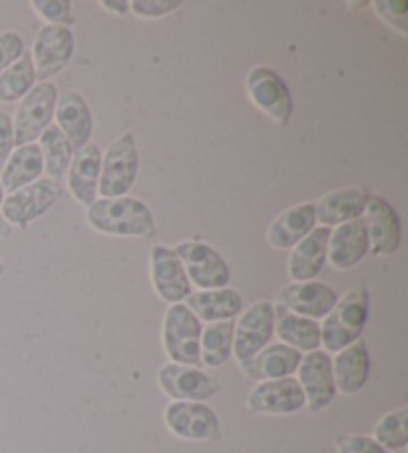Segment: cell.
<instances>
[{"mask_svg":"<svg viewBox=\"0 0 408 453\" xmlns=\"http://www.w3.org/2000/svg\"><path fill=\"white\" fill-rule=\"evenodd\" d=\"M140 170L138 144L132 132L117 136L106 154H102L98 192L102 198H122L136 184Z\"/></svg>","mask_w":408,"mask_h":453,"instance_id":"277c9868","label":"cell"},{"mask_svg":"<svg viewBox=\"0 0 408 453\" xmlns=\"http://www.w3.org/2000/svg\"><path fill=\"white\" fill-rule=\"evenodd\" d=\"M315 206L299 204L295 208L285 210L283 214L277 216L267 232V240L276 250L295 248L299 242L315 230Z\"/></svg>","mask_w":408,"mask_h":453,"instance_id":"d4e9b609","label":"cell"},{"mask_svg":"<svg viewBox=\"0 0 408 453\" xmlns=\"http://www.w3.org/2000/svg\"><path fill=\"white\" fill-rule=\"evenodd\" d=\"M158 384L162 392L174 402H203L211 400L219 392V384L203 372L192 365L166 364L158 372Z\"/></svg>","mask_w":408,"mask_h":453,"instance_id":"4fadbf2b","label":"cell"},{"mask_svg":"<svg viewBox=\"0 0 408 453\" xmlns=\"http://www.w3.org/2000/svg\"><path fill=\"white\" fill-rule=\"evenodd\" d=\"M74 54V33L66 27L46 25L34 38V46L30 57H33L34 73L41 82L57 76L68 66Z\"/></svg>","mask_w":408,"mask_h":453,"instance_id":"7c38bea8","label":"cell"},{"mask_svg":"<svg viewBox=\"0 0 408 453\" xmlns=\"http://www.w3.org/2000/svg\"><path fill=\"white\" fill-rule=\"evenodd\" d=\"M57 120L62 134L68 138L74 150H80L86 144H90L94 132V119L90 106L82 95L78 92H66L57 103Z\"/></svg>","mask_w":408,"mask_h":453,"instance_id":"603a6c76","label":"cell"},{"mask_svg":"<svg viewBox=\"0 0 408 453\" xmlns=\"http://www.w3.org/2000/svg\"><path fill=\"white\" fill-rule=\"evenodd\" d=\"M14 148V128L12 120L6 112H0V172L4 170Z\"/></svg>","mask_w":408,"mask_h":453,"instance_id":"74e56055","label":"cell"},{"mask_svg":"<svg viewBox=\"0 0 408 453\" xmlns=\"http://www.w3.org/2000/svg\"><path fill=\"white\" fill-rule=\"evenodd\" d=\"M374 441L390 451H403L408 445V410L400 408L382 416L374 426Z\"/></svg>","mask_w":408,"mask_h":453,"instance_id":"1f68e13d","label":"cell"},{"mask_svg":"<svg viewBox=\"0 0 408 453\" xmlns=\"http://www.w3.org/2000/svg\"><path fill=\"white\" fill-rule=\"evenodd\" d=\"M44 170V158L42 150L38 144H26L17 148L11 154L9 162L3 170V178H0V184H3L4 192H17L25 188L28 184H34L38 178L42 176Z\"/></svg>","mask_w":408,"mask_h":453,"instance_id":"83f0119b","label":"cell"},{"mask_svg":"<svg viewBox=\"0 0 408 453\" xmlns=\"http://www.w3.org/2000/svg\"><path fill=\"white\" fill-rule=\"evenodd\" d=\"M201 322L185 303H171L163 318L162 342L171 364L201 368Z\"/></svg>","mask_w":408,"mask_h":453,"instance_id":"3957f363","label":"cell"},{"mask_svg":"<svg viewBox=\"0 0 408 453\" xmlns=\"http://www.w3.org/2000/svg\"><path fill=\"white\" fill-rule=\"evenodd\" d=\"M86 218L94 230L108 236L150 238L155 232L152 210L130 196L100 198L86 210Z\"/></svg>","mask_w":408,"mask_h":453,"instance_id":"6da1fadb","label":"cell"},{"mask_svg":"<svg viewBox=\"0 0 408 453\" xmlns=\"http://www.w3.org/2000/svg\"><path fill=\"white\" fill-rule=\"evenodd\" d=\"M58 103V88L52 82L36 84L28 95L22 98L12 120L14 146L34 144L42 132L50 127Z\"/></svg>","mask_w":408,"mask_h":453,"instance_id":"5b68a950","label":"cell"},{"mask_svg":"<svg viewBox=\"0 0 408 453\" xmlns=\"http://www.w3.org/2000/svg\"><path fill=\"white\" fill-rule=\"evenodd\" d=\"M368 319V290L355 288L344 294L321 324V346L327 354H339L360 340Z\"/></svg>","mask_w":408,"mask_h":453,"instance_id":"7a4b0ae2","label":"cell"},{"mask_svg":"<svg viewBox=\"0 0 408 453\" xmlns=\"http://www.w3.org/2000/svg\"><path fill=\"white\" fill-rule=\"evenodd\" d=\"M100 4L104 6L106 11L114 12V14H125V12H130V3H125V0H102Z\"/></svg>","mask_w":408,"mask_h":453,"instance_id":"f35d334b","label":"cell"},{"mask_svg":"<svg viewBox=\"0 0 408 453\" xmlns=\"http://www.w3.org/2000/svg\"><path fill=\"white\" fill-rule=\"evenodd\" d=\"M174 252L182 260L190 284H195L200 290H219L230 284V265L209 244L182 242L174 248Z\"/></svg>","mask_w":408,"mask_h":453,"instance_id":"ba28073f","label":"cell"},{"mask_svg":"<svg viewBox=\"0 0 408 453\" xmlns=\"http://www.w3.org/2000/svg\"><path fill=\"white\" fill-rule=\"evenodd\" d=\"M152 282L160 298L168 303H184L192 294L184 264L176 256L174 248L155 246L152 252Z\"/></svg>","mask_w":408,"mask_h":453,"instance_id":"e0dca14e","label":"cell"},{"mask_svg":"<svg viewBox=\"0 0 408 453\" xmlns=\"http://www.w3.org/2000/svg\"><path fill=\"white\" fill-rule=\"evenodd\" d=\"M4 202V190H3V184H0V206H3Z\"/></svg>","mask_w":408,"mask_h":453,"instance_id":"60d3db41","label":"cell"},{"mask_svg":"<svg viewBox=\"0 0 408 453\" xmlns=\"http://www.w3.org/2000/svg\"><path fill=\"white\" fill-rule=\"evenodd\" d=\"M279 306L291 311V314L309 318V319H323L329 311L339 302L331 286L321 282H295L285 286L277 296Z\"/></svg>","mask_w":408,"mask_h":453,"instance_id":"9a60e30c","label":"cell"},{"mask_svg":"<svg viewBox=\"0 0 408 453\" xmlns=\"http://www.w3.org/2000/svg\"><path fill=\"white\" fill-rule=\"evenodd\" d=\"M336 453H389L371 435H341L336 437Z\"/></svg>","mask_w":408,"mask_h":453,"instance_id":"e575fe53","label":"cell"},{"mask_svg":"<svg viewBox=\"0 0 408 453\" xmlns=\"http://www.w3.org/2000/svg\"><path fill=\"white\" fill-rule=\"evenodd\" d=\"M62 196V186L54 180H36L25 188L9 194L3 202V216L11 226L26 228L57 204Z\"/></svg>","mask_w":408,"mask_h":453,"instance_id":"30bf717a","label":"cell"},{"mask_svg":"<svg viewBox=\"0 0 408 453\" xmlns=\"http://www.w3.org/2000/svg\"><path fill=\"white\" fill-rule=\"evenodd\" d=\"M305 408V394L297 378L267 380L251 389L247 410L267 416H291Z\"/></svg>","mask_w":408,"mask_h":453,"instance_id":"5bb4252c","label":"cell"},{"mask_svg":"<svg viewBox=\"0 0 408 453\" xmlns=\"http://www.w3.org/2000/svg\"><path fill=\"white\" fill-rule=\"evenodd\" d=\"M0 270H3V264H0Z\"/></svg>","mask_w":408,"mask_h":453,"instance_id":"b9f144b4","label":"cell"},{"mask_svg":"<svg viewBox=\"0 0 408 453\" xmlns=\"http://www.w3.org/2000/svg\"><path fill=\"white\" fill-rule=\"evenodd\" d=\"M247 95L259 111L277 127H285L293 116V96L287 82L276 70L257 66L247 76Z\"/></svg>","mask_w":408,"mask_h":453,"instance_id":"52a82bcc","label":"cell"},{"mask_svg":"<svg viewBox=\"0 0 408 453\" xmlns=\"http://www.w3.org/2000/svg\"><path fill=\"white\" fill-rule=\"evenodd\" d=\"M36 73L30 52L22 54V58L14 62L11 68L0 73V103H17L25 98L34 88Z\"/></svg>","mask_w":408,"mask_h":453,"instance_id":"4dcf8cb0","label":"cell"},{"mask_svg":"<svg viewBox=\"0 0 408 453\" xmlns=\"http://www.w3.org/2000/svg\"><path fill=\"white\" fill-rule=\"evenodd\" d=\"M41 150L44 158V170L49 174V180L62 182L66 180L70 162H72L74 148L68 142V138L62 134L58 127L50 124L41 134Z\"/></svg>","mask_w":408,"mask_h":453,"instance_id":"f546056e","label":"cell"},{"mask_svg":"<svg viewBox=\"0 0 408 453\" xmlns=\"http://www.w3.org/2000/svg\"><path fill=\"white\" fill-rule=\"evenodd\" d=\"M233 334L235 319L208 324L203 327L200 342L201 365H206L209 370H217L230 362L233 356Z\"/></svg>","mask_w":408,"mask_h":453,"instance_id":"f1b7e54d","label":"cell"},{"mask_svg":"<svg viewBox=\"0 0 408 453\" xmlns=\"http://www.w3.org/2000/svg\"><path fill=\"white\" fill-rule=\"evenodd\" d=\"M33 9L41 14L49 25L54 27H74L72 3L68 0H33Z\"/></svg>","mask_w":408,"mask_h":453,"instance_id":"d6a6232c","label":"cell"},{"mask_svg":"<svg viewBox=\"0 0 408 453\" xmlns=\"http://www.w3.org/2000/svg\"><path fill=\"white\" fill-rule=\"evenodd\" d=\"M276 334L281 343L297 351H315L321 348V324L315 319L291 314L283 306H276Z\"/></svg>","mask_w":408,"mask_h":453,"instance_id":"4316f807","label":"cell"},{"mask_svg":"<svg viewBox=\"0 0 408 453\" xmlns=\"http://www.w3.org/2000/svg\"><path fill=\"white\" fill-rule=\"evenodd\" d=\"M182 3L179 0H133L130 3V9L133 14L142 19H162L168 17L174 11H178Z\"/></svg>","mask_w":408,"mask_h":453,"instance_id":"836d02e7","label":"cell"},{"mask_svg":"<svg viewBox=\"0 0 408 453\" xmlns=\"http://www.w3.org/2000/svg\"><path fill=\"white\" fill-rule=\"evenodd\" d=\"M100 170H102V150L98 144L90 142L84 148H80V150L74 152L66 180H68L72 196L86 208L96 202Z\"/></svg>","mask_w":408,"mask_h":453,"instance_id":"d6986e66","label":"cell"},{"mask_svg":"<svg viewBox=\"0 0 408 453\" xmlns=\"http://www.w3.org/2000/svg\"><path fill=\"white\" fill-rule=\"evenodd\" d=\"M301 359V351L289 348L281 342L269 343V346H265L251 362L241 365V372L246 373L249 380L255 381L293 378V373L299 368Z\"/></svg>","mask_w":408,"mask_h":453,"instance_id":"44dd1931","label":"cell"},{"mask_svg":"<svg viewBox=\"0 0 408 453\" xmlns=\"http://www.w3.org/2000/svg\"><path fill=\"white\" fill-rule=\"evenodd\" d=\"M368 196L357 188L336 190L321 198L315 206L317 222L323 224V228L341 226L363 218Z\"/></svg>","mask_w":408,"mask_h":453,"instance_id":"484cf974","label":"cell"},{"mask_svg":"<svg viewBox=\"0 0 408 453\" xmlns=\"http://www.w3.org/2000/svg\"><path fill=\"white\" fill-rule=\"evenodd\" d=\"M25 41L19 33H3L0 35V73L11 68L14 62L25 54Z\"/></svg>","mask_w":408,"mask_h":453,"instance_id":"d590c367","label":"cell"},{"mask_svg":"<svg viewBox=\"0 0 408 453\" xmlns=\"http://www.w3.org/2000/svg\"><path fill=\"white\" fill-rule=\"evenodd\" d=\"M333 376L336 392L355 395L371 378V354L363 340L341 349L333 359Z\"/></svg>","mask_w":408,"mask_h":453,"instance_id":"ffe728a7","label":"cell"},{"mask_svg":"<svg viewBox=\"0 0 408 453\" xmlns=\"http://www.w3.org/2000/svg\"><path fill=\"white\" fill-rule=\"evenodd\" d=\"M299 386L305 394V408L317 413L329 408L336 395L335 376H333V357L325 349H315L305 354L299 368Z\"/></svg>","mask_w":408,"mask_h":453,"instance_id":"8fae6325","label":"cell"},{"mask_svg":"<svg viewBox=\"0 0 408 453\" xmlns=\"http://www.w3.org/2000/svg\"><path fill=\"white\" fill-rule=\"evenodd\" d=\"M185 306L198 316L200 322H230V319H235L241 314L243 298L238 290H233V288L200 290L187 296Z\"/></svg>","mask_w":408,"mask_h":453,"instance_id":"cb8c5ba5","label":"cell"},{"mask_svg":"<svg viewBox=\"0 0 408 453\" xmlns=\"http://www.w3.org/2000/svg\"><path fill=\"white\" fill-rule=\"evenodd\" d=\"M398 453H403V451H398Z\"/></svg>","mask_w":408,"mask_h":453,"instance_id":"7bdbcfd3","label":"cell"},{"mask_svg":"<svg viewBox=\"0 0 408 453\" xmlns=\"http://www.w3.org/2000/svg\"><path fill=\"white\" fill-rule=\"evenodd\" d=\"M329 238H331V228L321 226L295 246L291 257H289V276L293 282H311L323 272L327 264Z\"/></svg>","mask_w":408,"mask_h":453,"instance_id":"7402d4cb","label":"cell"},{"mask_svg":"<svg viewBox=\"0 0 408 453\" xmlns=\"http://www.w3.org/2000/svg\"><path fill=\"white\" fill-rule=\"evenodd\" d=\"M163 421L171 434L187 441H211L222 434L217 413L203 402H171L163 411Z\"/></svg>","mask_w":408,"mask_h":453,"instance_id":"9c48e42d","label":"cell"},{"mask_svg":"<svg viewBox=\"0 0 408 453\" xmlns=\"http://www.w3.org/2000/svg\"><path fill=\"white\" fill-rule=\"evenodd\" d=\"M365 214V224L373 252L376 256L395 254L400 246V236H403L397 210L390 206L387 198L368 196Z\"/></svg>","mask_w":408,"mask_h":453,"instance_id":"2e32d148","label":"cell"},{"mask_svg":"<svg viewBox=\"0 0 408 453\" xmlns=\"http://www.w3.org/2000/svg\"><path fill=\"white\" fill-rule=\"evenodd\" d=\"M12 234V226L4 220V216L0 214V238H9Z\"/></svg>","mask_w":408,"mask_h":453,"instance_id":"ab89813d","label":"cell"},{"mask_svg":"<svg viewBox=\"0 0 408 453\" xmlns=\"http://www.w3.org/2000/svg\"><path fill=\"white\" fill-rule=\"evenodd\" d=\"M276 335V306L271 302H255L235 322L233 356L239 368L251 362Z\"/></svg>","mask_w":408,"mask_h":453,"instance_id":"8992f818","label":"cell"},{"mask_svg":"<svg viewBox=\"0 0 408 453\" xmlns=\"http://www.w3.org/2000/svg\"><path fill=\"white\" fill-rule=\"evenodd\" d=\"M368 250H371V240H368L365 218H359V220L336 226V230L331 232L327 257L333 268L349 270L363 260Z\"/></svg>","mask_w":408,"mask_h":453,"instance_id":"ac0fdd59","label":"cell"},{"mask_svg":"<svg viewBox=\"0 0 408 453\" xmlns=\"http://www.w3.org/2000/svg\"><path fill=\"white\" fill-rule=\"evenodd\" d=\"M374 9L384 20L389 22L390 27L398 28L403 35L408 33V28H406L408 4L404 3V0H389V3H382L381 0V3H374Z\"/></svg>","mask_w":408,"mask_h":453,"instance_id":"8d00e7d4","label":"cell"}]
</instances>
